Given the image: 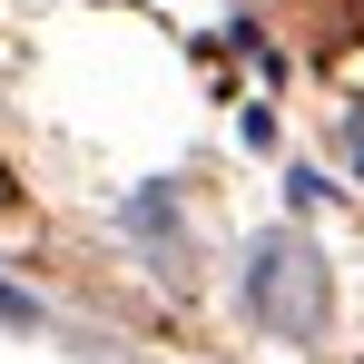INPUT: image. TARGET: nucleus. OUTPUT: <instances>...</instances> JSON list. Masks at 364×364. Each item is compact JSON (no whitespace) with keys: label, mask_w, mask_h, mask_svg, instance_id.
I'll list each match as a JSON object with an SVG mask.
<instances>
[{"label":"nucleus","mask_w":364,"mask_h":364,"mask_svg":"<svg viewBox=\"0 0 364 364\" xmlns=\"http://www.w3.org/2000/svg\"><path fill=\"white\" fill-rule=\"evenodd\" d=\"M0 325H40V305L20 296V286H10V276H0Z\"/></svg>","instance_id":"obj_3"},{"label":"nucleus","mask_w":364,"mask_h":364,"mask_svg":"<svg viewBox=\"0 0 364 364\" xmlns=\"http://www.w3.org/2000/svg\"><path fill=\"white\" fill-rule=\"evenodd\" d=\"M10 197H20V187H10V168H0V207H10Z\"/></svg>","instance_id":"obj_5"},{"label":"nucleus","mask_w":364,"mask_h":364,"mask_svg":"<svg viewBox=\"0 0 364 364\" xmlns=\"http://www.w3.org/2000/svg\"><path fill=\"white\" fill-rule=\"evenodd\" d=\"M345 168L364 178V109H345Z\"/></svg>","instance_id":"obj_4"},{"label":"nucleus","mask_w":364,"mask_h":364,"mask_svg":"<svg viewBox=\"0 0 364 364\" xmlns=\"http://www.w3.org/2000/svg\"><path fill=\"white\" fill-rule=\"evenodd\" d=\"M237 305L256 315V335L276 345H315L325 315H335V276H325V246L305 227H266L237 266Z\"/></svg>","instance_id":"obj_1"},{"label":"nucleus","mask_w":364,"mask_h":364,"mask_svg":"<svg viewBox=\"0 0 364 364\" xmlns=\"http://www.w3.org/2000/svg\"><path fill=\"white\" fill-rule=\"evenodd\" d=\"M128 237L158 256V276H168V286L187 276V237H178V197H168V187H138V197H128Z\"/></svg>","instance_id":"obj_2"}]
</instances>
